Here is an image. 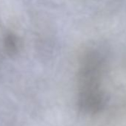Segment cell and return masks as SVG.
<instances>
[{"label":"cell","mask_w":126,"mask_h":126,"mask_svg":"<svg viewBox=\"0 0 126 126\" xmlns=\"http://www.w3.org/2000/svg\"><path fill=\"white\" fill-rule=\"evenodd\" d=\"M4 46L9 55H13L16 54L19 47L18 38L13 33H7L4 38Z\"/></svg>","instance_id":"obj_1"}]
</instances>
